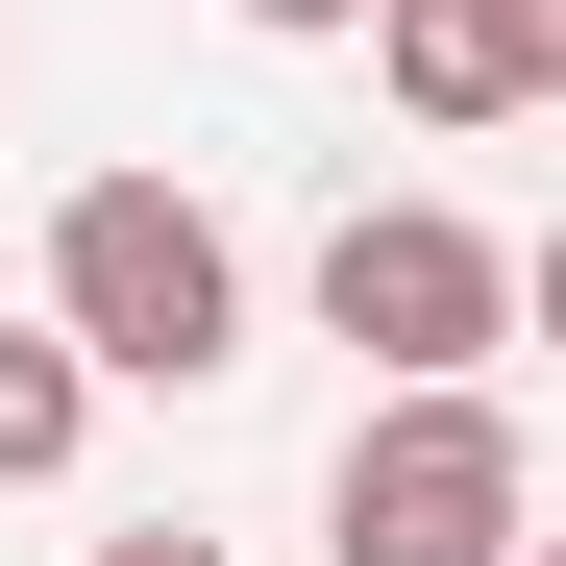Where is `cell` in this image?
Instances as JSON below:
<instances>
[{
  "label": "cell",
  "mask_w": 566,
  "mask_h": 566,
  "mask_svg": "<svg viewBox=\"0 0 566 566\" xmlns=\"http://www.w3.org/2000/svg\"><path fill=\"white\" fill-rule=\"evenodd\" d=\"M50 345L99 369V395H222V369H247V247H222V198L74 172V198H50Z\"/></svg>",
  "instance_id": "cell-1"
},
{
  "label": "cell",
  "mask_w": 566,
  "mask_h": 566,
  "mask_svg": "<svg viewBox=\"0 0 566 566\" xmlns=\"http://www.w3.org/2000/svg\"><path fill=\"white\" fill-rule=\"evenodd\" d=\"M542 542V443L493 369H369V419L321 468V566H517Z\"/></svg>",
  "instance_id": "cell-2"
},
{
  "label": "cell",
  "mask_w": 566,
  "mask_h": 566,
  "mask_svg": "<svg viewBox=\"0 0 566 566\" xmlns=\"http://www.w3.org/2000/svg\"><path fill=\"white\" fill-rule=\"evenodd\" d=\"M321 345H369V369H493L517 345V247L443 222V198H345L321 222Z\"/></svg>",
  "instance_id": "cell-3"
},
{
  "label": "cell",
  "mask_w": 566,
  "mask_h": 566,
  "mask_svg": "<svg viewBox=\"0 0 566 566\" xmlns=\"http://www.w3.org/2000/svg\"><path fill=\"white\" fill-rule=\"evenodd\" d=\"M369 74L468 148V124H542L566 99V0H369Z\"/></svg>",
  "instance_id": "cell-4"
},
{
  "label": "cell",
  "mask_w": 566,
  "mask_h": 566,
  "mask_svg": "<svg viewBox=\"0 0 566 566\" xmlns=\"http://www.w3.org/2000/svg\"><path fill=\"white\" fill-rule=\"evenodd\" d=\"M74 419H99V369H74L50 321H0V493H50V468H74Z\"/></svg>",
  "instance_id": "cell-5"
},
{
  "label": "cell",
  "mask_w": 566,
  "mask_h": 566,
  "mask_svg": "<svg viewBox=\"0 0 566 566\" xmlns=\"http://www.w3.org/2000/svg\"><path fill=\"white\" fill-rule=\"evenodd\" d=\"M247 25H271V50H321V25H369V0H247Z\"/></svg>",
  "instance_id": "cell-6"
},
{
  "label": "cell",
  "mask_w": 566,
  "mask_h": 566,
  "mask_svg": "<svg viewBox=\"0 0 566 566\" xmlns=\"http://www.w3.org/2000/svg\"><path fill=\"white\" fill-rule=\"evenodd\" d=\"M99 566H222V542H198V517H148V542H99Z\"/></svg>",
  "instance_id": "cell-7"
}]
</instances>
